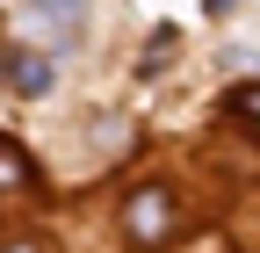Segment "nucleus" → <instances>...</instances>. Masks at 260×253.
<instances>
[{"label": "nucleus", "mask_w": 260, "mask_h": 253, "mask_svg": "<svg viewBox=\"0 0 260 253\" xmlns=\"http://www.w3.org/2000/svg\"><path fill=\"white\" fill-rule=\"evenodd\" d=\"M0 253H44L37 239H8V246H0Z\"/></svg>", "instance_id": "5"}, {"label": "nucleus", "mask_w": 260, "mask_h": 253, "mask_svg": "<svg viewBox=\"0 0 260 253\" xmlns=\"http://www.w3.org/2000/svg\"><path fill=\"white\" fill-rule=\"evenodd\" d=\"M174 232H181V210H174L167 188H138V196L123 203V239L138 246V253H159Z\"/></svg>", "instance_id": "1"}, {"label": "nucleus", "mask_w": 260, "mask_h": 253, "mask_svg": "<svg viewBox=\"0 0 260 253\" xmlns=\"http://www.w3.org/2000/svg\"><path fill=\"white\" fill-rule=\"evenodd\" d=\"M8 188H37V160H29L22 138H0V196Z\"/></svg>", "instance_id": "3"}, {"label": "nucleus", "mask_w": 260, "mask_h": 253, "mask_svg": "<svg viewBox=\"0 0 260 253\" xmlns=\"http://www.w3.org/2000/svg\"><path fill=\"white\" fill-rule=\"evenodd\" d=\"M224 109H232V123H239V131L260 145V80H246V87H232V102H224Z\"/></svg>", "instance_id": "4"}, {"label": "nucleus", "mask_w": 260, "mask_h": 253, "mask_svg": "<svg viewBox=\"0 0 260 253\" xmlns=\"http://www.w3.org/2000/svg\"><path fill=\"white\" fill-rule=\"evenodd\" d=\"M0 80H8L15 94H29V102H37V94H51V66H44V58L37 51H0Z\"/></svg>", "instance_id": "2"}]
</instances>
